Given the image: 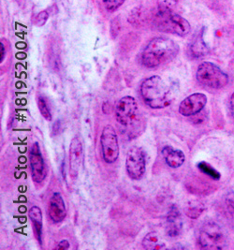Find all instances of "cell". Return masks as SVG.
<instances>
[{"mask_svg": "<svg viewBox=\"0 0 234 250\" xmlns=\"http://www.w3.org/2000/svg\"><path fill=\"white\" fill-rule=\"evenodd\" d=\"M140 91L146 105L152 109L166 108L177 94L175 85L157 75L145 79L141 84Z\"/></svg>", "mask_w": 234, "mask_h": 250, "instance_id": "cell-1", "label": "cell"}, {"mask_svg": "<svg viewBox=\"0 0 234 250\" xmlns=\"http://www.w3.org/2000/svg\"><path fill=\"white\" fill-rule=\"evenodd\" d=\"M179 46L170 39L158 37L153 39L142 54V62L146 68H156L177 56Z\"/></svg>", "mask_w": 234, "mask_h": 250, "instance_id": "cell-2", "label": "cell"}, {"mask_svg": "<svg viewBox=\"0 0 234 250\" xmlns=\"http://www.w3.org/2000/svg\"><path fill=\"white\" fill-rule=\"evenodd\" d=\"M115 116L122 130L131 135V132L140 125L139 106L133 97H124L117 103Z\"/></svg>", "mask_w": 234, "mask_h": 250, "instance_id": "cell-3", "label": "cell"}, {"mask_svg": "<svg viewBox=\"0 0 234 250\" xmlns=\"http://www.w3.org/2000/svg\"><path fill=\"white\" fill-rule=\"evenodd\" d=\"M198 244L202 250H223L227 245L226 233L216 222L206 221L199 229Z\"/></svg>", "mask_w": 234, "mask_h": 250, "instance_id": "cell-4", "label": "cell"}, {"mask_svg": "<svg viewBox=\"0 0 234 250\" xmlns=\"http://www.w3.org/2000/svg\"><path fill=\"white\" fill-rule=\"evenodd\" d=\"M196 77L201 85L212 89H221L229 83V76L212 62H203L197 69Z\"/></svg>", "mask_w": 234, "mask_h": 250, "instance_id": "cell-5", "label": "cell"}, {"mask_svg": "<svg viewBox=\"0 0 234 250\" xmlns=\"http://www.w3.org/2000/svg\"><path fill=\"white\" fill-rule=\"evenodd\" d=\"M156 23L160 31L180 37L187 36L191 29L189 21L172 11H158L156 16Z\"/></svg>", "mask_w": 234, "mask_h": 250, "instance_id": "cell-6", "label": "cell"}, {"mask_svg": "<svg viewBox=\"0 0 234 250\" xmlns=\"http://www.w3.org/2000/svg\"><path fill=\"white\" fill-rule=\"evenodd\" d=\"M102 157L105 162L111 164L115 162L119 157L118 138L113 126L105 125L101 137Z\"/></svg>", "mask_w": 234, "mask_h": 250, "instance_id": "cell-7", "label": "cell"}, {"mask_svg": "<svg viewBox=\"0 0 234 250\" xmlns=\"http://www.w3.org/2000/svg\"><path fill=\"white\" fill-rule=\"evenodd\" d=\"M126 168L130 178L134 180H140L145 172L146 159L145 151L139 146H135L129 149L127 160Z\"/></svg>", "mask_w": 234, "mask_h": 250, "instance_id": "cell-8", "label": "cell"}, {"mask_svg": "<svg viewBox=\"0 0 234 250\" xmlns=\"http://www.w3.org/2000/svg\"><path fill=\"white\" fill-rule=\"evenodd\" d=\"M207 103V97L202 93H194L179 105V113L184 116H192L201 113Z\"/></svg>", "mask_w": 234, "mask_h": 250, "instance_id": "cell-9", "label": "cell"}, {"mask_svg": "<svg viewBox=\"0 0 234 250\" xmlns=\"http://www.w3.org/2000/svg\"><path fill=\"white\" fill-rule=\"evenodd\" d=\"M29 162L31 168L32 179L36 183H42L46 176L44 160L38 143L32 145L29 151Z\"/></svg>", "mask_w": 234, "mask_h": 250, "instance_id": "cell-10", "label": "cell"}, {"mask_svg": "<svg viewBox=\"0 0 234 250\" xmlns=\"http://www.w3.org/2000/svg\"><path fill=\"white\" fill-rule=\"evenodd\" d=\"M84 151L82 143L78 137H74L70 143L69 147V167L70 173L72 176L76 177L78 175L79 170L83 163Z\"/></svg>", "mask_w": 234, "mask_h": 250, "instance_id": "cell-11", "label": "cell"}, {"mask_svg": "<svg viewBox=\"0 0 234 250\" xmlns=\"http://www.w3.org/2000/svg\"><path fill=\"white\" fill-rule=\"evenodd\" d=\"M49 215L55 223L63 221L67 216L65 202L60 194H53L49 204Z\"/></svg>", "mask_w": 234, "mask_h": 250, "instance_id": "cell-12", "label": "cell"}, {"mask_svg": "<svg viewBox=\"0 0 234 250\" xmlns=\"http://www.w3.org/2000/svg\"><path fill=\"white\" fill-rule=\"evenodd\" d=\"M167 233L170 237H176L182 231L183 221L178 208L176 206H172L168 214Z\"/></svg>", "mask_w": 234, "mask_h": 250, "instance_id": "cell-13", "label": "cell"}, {"mask_svg": "<svg viewBox=\"0 0 234 250\" xmlns=\"http://www.w3.org/2000/svg\"><path fill=\"white\" fill-rule=\"evenodd\" d=\"M162 156L168 165L173 169L181 167L186 160L185 154L181 150L175 149L171 146H165L163 148Z\"/></svg>", "mask_w": 234, "mask_h": 250, "instance_id": "cell-14", "label": "cell"}, {"mask_svg": "<svg viewBox=\"0 0 234 250\" xmlns=\"http://www.w3.org/2000/svg\"><path fill=\"white\" fill-rule=\"evenodd\" d=\"M29 217L33 224L34 233L36 238L42 244V234H43V213L40 207L33 206L28 212Z\"/></svg>", "mask_w": 234, "mask_h": 250, "instance_id": "cell-15", "label": "cell"}, {"mask_svg": "<svg viewBox=\"0 0 234 250\" xmlns=\"http://www.w3.org/2000/svg\"><path fill=\"white\" fill-rule=\"evenodd\" d=\"M203 31H201L200 33L196 35L194 37V40L190 45V52L192 57L195 58H201V57H205L208 52L209 49L206 45V43L203 41V37H202Z\"/></svg>", "mask_w": 234, "mask_h": 250, "instance_id": "cell-16", "label": "cell"}, {"mask_svg": "<svg viewBox=\"0 0 234 250\" xmlns=\"http://www.w3.org/2000/svg\"><path fill=\"white\" fill-rule=\"evenodd\" d=\"M222 208L226 218L234 228V191L233 190H230L225 194Z\"/></svg>", "mask_w": 234, "mask_h": 250, "instance_id": "cell-17", "label": "cell"}, {"mask_svg": "<svg viewBox=\"0 0 234 250\" xmlns=\"http://www.w3.org/2000/svg\"><path fill=\"white\" fill-rule=\"evenodd\" d=\"M143 246L145 249L149 250H163L166 248L165 243L160 240L156 232L148 233L144 238Z\"/></svg>", "mask_w": 234, "mask_h": 250, "instance_id": "cell-18", "label": "cell"}, {"mask_svg": "<svg viewBox=\"0 0 234 250\" xmlns=\"http://www.w3.org/2000/svg\"><path fill=\"white\" fill-rule=\"evenodd\" d=\"M198 168L201 170L204 174L210 176L213 180H219L221 177V174L219 173V171H216L214 168H213L212 166L204 161H201L200 163H198Z\"/></svg>", "mask_w": 234, "mask_h": 250, "instance_id": "cell-19", "label": "cell"}, {"mask_svg": "<svg viewBox=\"0 0 234 250\" xmlns=\"http://www.w3.org/2000/svg\"><path fill=\"white\" fill-rule=\"evenodd\" d=\"M38 105H39L40 112H41V114H43V116L44 117L46 120L51 121V120H52V114H51L50 109L48 108V105H47V103L45 102V100L43 98H42V97L39 98V100H38Z\"/></svg>", "mask_w": 234, "mask_h": 250, "instance_id": "cell-20", "label": "cell"}, {"mask_svg": "<svg viewBox=\"0 0 234 250\" xmlns=\"http://www.w3.org/2000/svg\"><path fill=\"white\" fill-rule=\"evenodd\" d=\"M105 9L108 12H112L116 11L126 0H102Z\"/></svg>", "mask_w": 234, "mask_h": 250, "instance_id": "cell-21", "label": "cell"}, {"mask_svg": "<svg viewBox=\"0 0 234 250\" xmlns=\"http://www.w3.org/2000/svg\"><path fill=\"white\" fill-rule=\"evenodd\" d=\"M176 3L177 0H158V11H172V9L176 6Z\"/></svg>", "mask_w": 234, "mask_h": 250, "instance_id": "cell-22", "label": "cell"}, {"mask_svg": "<svg viewBox=\"0 0 234 250\" xmlns=\"http://www.w3.org/2000/svg\"><path fill=\"white\" fill-rule=\"evenodd\" d=\"M48 18H49V14H48V12H46V11L40 12V13L37 15L35 23H36L37 25H39V26H42V25H43V24L46 23V21H47Z\"/></svg>", "mask_w": 234, "mask_h": 250, "instance_id": "cell-23", "label": "cell"}, {"mask_svg": "<svg viewBox=\"0 0 234 250\" xmlns=\"http://www.w3.org/2000/svg\"><path fill=\"white\" fill-rule=\"evenodd\" d=\"M69 249V243L67 240H63L61 241L57 246H56V250H66Z\"/></svg>", "mask_w": 234, "mask_h": 250, "instance_id": "cell-24", "label": "cell"}, {"mask_svg": "<svg viewBox=\"0 0 234 250\" xmlns=\"http://www.w3.org/2000/svg\"><path fill=\"white\" fill-rule=\"evenodd\" d=\"M230 113H231V115L234 121V92L230 100Z\"/></svg>", "mask_w": 234, "mask_h": 250, "instance_id": "cell-25", "label": "cell"}, {"mask_svg": "<svg viewBox=\"0 0 234 250\" xmlns=\"http://www.w3.org/2000/svg\"><path fill=\"white\" fill-rule=\"evenodd\" d=\"M5 53H6V50H5V46L3 43H1V62H3L4 60V57H5Z\"/></svg>", "mask_w": 234, "mask_h": 250, "instance_id": "cell-26", "label": "cell"}]
</instances>
